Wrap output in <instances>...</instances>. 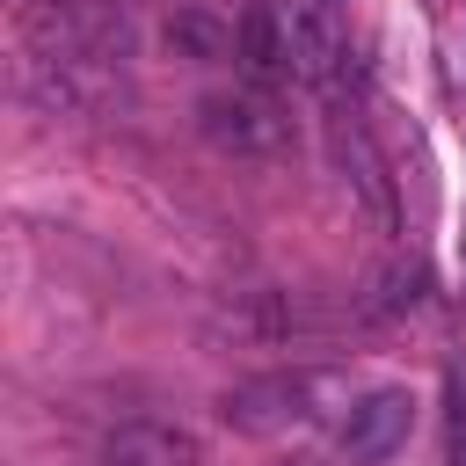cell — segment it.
<instances>
[{
  "instance_id": "3957f363",
  "label": "cell",
  "mask_w": 466,
  "mask_h": 466,
  "mask_svg": "<svg viewBox=\"0 0 466 466\" xmlns=\"http://www.w3.org/2000/svg\"><path fill=\"white\" fill-rule=\"evenodd\" d=\"M408 430H415V393H408V386H379V393H364V400L342 415L335 451H342V466H386V459L408 444Z\"/></svg>"
},
{
  "instance_id": "7a4b0ae2",
  "label": "cell",
  "mask_w": 466,
  "mask_h": 466,
  "mask_svg": "<svg viewBox=\"0 0 466 466\" xmlns=\"http://www.w3.org/2000/svg\"><path fill=\"white\" fill-rule=\"evenodd\" d=\"M313 400H320V379L313 371H262V379H240L218 400V415L233 430H248V437H284V430H306L320 415Z\"/></svg>"
},
{
  "instance_id": "52a82bcc",
  "label": "cell",
  "mask_w": 466,
  "mask_h": 466,
  "mask_svg": "<svg viewBox=\"0 0 466 466\" xmlns=\"http://www.w3.org/2000/svg\"><path fill=\"white\" fill-rule=\"evenodd\" d=\"M335 153H342V167H357V189H364V204L386 218V211H393V189H386V175H379V153L364 146V131H357L350 116H335Z\"/></svg>"
},
{
  "instance_id": "5b68a950",
  "label": "cell",
  "mask_w": 466,
  "mask_h": 466,
  "mask_svg": "<svg viewBox=\"0 0 466 466\" xmlns=\"http://www.w3.org/2000/svg\"><path fill=\"white\" fill-rule=\"evenodd\" d=\"M233 58H240V73H248L255 87L291 80V22H284L277 0H248V7H240V22H233Z\"/></svg>"
},
{
  "instance_id": "8992f818",
  "label": "cell",
  "mask_w": 466,
  "mask_h": 466,
  "mask_svg": "<svg viewBox=\"0 0 466 466\" xmlns=\"http://www.w3.org/2000/svg\"><path fill=\"white\" fill-rule=\"evenodd\" d=\"M284 22H291V73L313 80V87H328L335 58H342V36H335L328 7H284Z\"/></svg>"
},
{
  "instance_id": "277c9868",
  "label": "cell",
  "mask_w": 466,
  "mask_h": 466,
  "mask_svg": "<svg viewBox=\"0 0 466 466\" xmlns=\"http://www.w3.org/2000/svg\"><path fill=\"white\" fill-rule=\"evenodd\" d=\"M197 437L182 422H160V415H131L116 430H102L95 444V466H197Z\"/></svg>"
},
{
  "instance_id": "6da1fadb",
  "label": "cell",
  "mask_w": 466,
  "mask_h": 466,
  "mask_svg": "<svg viewBox=\"0 0 466 466\" xmlns=\"http://www.w3.org/2000/svg\"><path fill=\"white\" fill-rule=\"evenodd\" d=\"M197 124H204V138H211L218 153H233V160H269V153H284V138H291L284 102H277L269 87H255V80L204 95V102H197Z\"/></svg>"
},
{
  "instance_id": "ba28073f",
  "label": "cell",
  "mask_w": 466,
  "mask_h": 466,
  "mask_svg": "<svg viewBox=\"0 0 466 466\" xmlns=\"http://www.w3.org/2000/svg\"><path fill=\"white\" fill-rule=\"evenodd\" d=\"M313 7H335V0H313Z\"/></svg>"
}]
</instances>
